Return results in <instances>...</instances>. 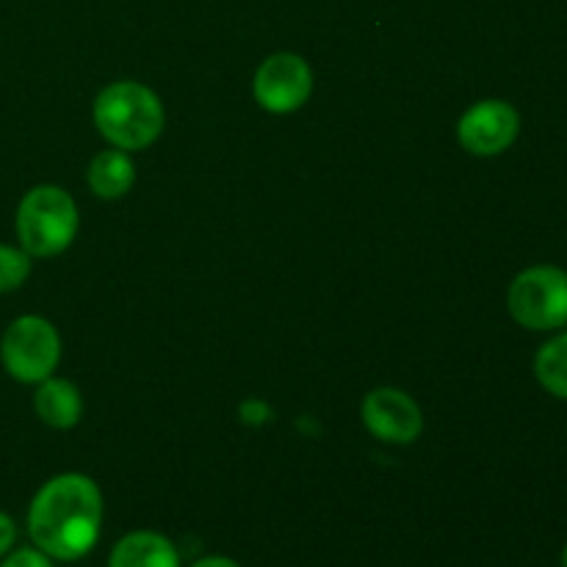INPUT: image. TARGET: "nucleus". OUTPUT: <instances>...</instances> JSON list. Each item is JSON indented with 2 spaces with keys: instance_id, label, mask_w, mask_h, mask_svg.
Listing matches in <instances>:
<instances>
[{
  "instance_id": "nucleus-1",
  "label": "nucleus",
  "mask_w": 567,
  "mask_h": 567,
  "mask_svg": "<svg viewBox=\"0 0 567 567\" xmlns=\"http://www.w3.org/2000/svg\"><path fill=\"white\" fill-rule=\"evenodd\" d=\"M103 496L89 476L64 474L50 480L33 496L28 532L39 551L50 559L75 563L86 557L100 537Z\"/></svg>"
},
{
  "instance_id": "nucleus-2",
  "label": "nucleus",
  "mask_w": 567,
  "mask_h": 567,
  "mask_svg": "<svg viewBox=\"0 0 567 567\" xmlns=\"http://www.w3.org/2000/svg\"><path fill=\"white\" fill-rule=\"evenodd\" d=\"M94 122L114 147L144 150L161 136L164 109L147 86L136 81H120L97 94Z\"/></svg>"
},
{
  "instance_id": "nucleus-3",
  "label": "nucleus",
  "mask_w": 567,
  "mask_h": 567,
  "mask_svg": "<svg viewBox=\"0 0 567 567\" xmlns=\"http://www.w3.org/2000/svg\"><path fill=\"white\" fill-rule=\"evenodd\" d=\"M78 233V208L59 186H37L17 208V236L22 249L37 258L64 252Z\"/></svg>"
},
{
  "instance_id": "nucleus-4",
  "label": "nucleus",
  "mask_w": 567,
  "mask_h": 567,
  "mask_svg": "<svg viewBox=\"0 0 567 567\" xmlns=\"http://www.w3.org/2000/svg\"><path fill=\"white\" fill-rule=\"evenodd\" d=\"M507 305L513 319L526 330H559L567 324V271L559 266L520 271L509 286Z\"/></svg>"
},
{
  "instance_id": "nucleus-5",
  "label": "nucleus",
  "mask_w": 567,
  "mask_h": 567,
  "mask_svg": "<svg viewBox=\"0 0 567 567\" xmlns=\"http://www.w3.org/2000/svg\"><path fill=\"white\" fill-rule=\"evenodd\" d=\"M0 358L17 382H42L59 365L61 338L48 319L20 316L6 327Z\"/></svg>"
},
{
  "instance_id": "nucleus-6",
  "label": "nucleus",
  "mask_w": 567,
  "mask_h": 567,
  "mask_svg": "<svg viewBox=\"0 0 567 567\" xmlns=\"http://www.w3.org/2000/svg\"><path fill=\"white\" fill-rule=\"evenodd\" d=\"M313 89L308 61L293 53H277L260 64L255 72V100L271 114H291Z\"/></svg>"
},
{
  "instance_id": "nucleus-7",
  "label": "nucleus",
  "mask_w": 567,
  "mask_h": 567,
  "mask_svg": "<svg viewBox=\"0 0 567 567\" xmlns=\"http://www.w3.org/2000/svg\"><path fill=\"white\" fill-rule=\"evenodd\" d=\"M520 116L504 100H482L471 105L457 125L460 144L474 155H498L518 138Z\"/></svg>"
},
{
  "instance_id": "nucleus-8",
  "label": "nucleus",
  "mask_w": 567,
  "mask_h": 567,
  "mask_svg": "<svg viewBox=\"0 0 567 567\" xmlns=\"http://www.w3.org/2000/svg\"><path fill=\"white\" fill-rule=\"evenodd\" d=\"M363 424L385 443H413L424 430L421 410L408 393L380 388L363 402Z\"/></svg>"
},
{
  "instance_id": "nucleus-9",
  "label": "nucleus",
  "mask_w": 567,
  "mask_h": 567,
  "mask_svg": "<svg viewBox=\"0 0 567 567\" xmlns=\"http://www.w3.org/2000/svg\"><path fill=\"white\" fill-rule=\"evenodd\" d=\"M109 567H181V557L158 532H131L114 546Z\"/></svg>"
},
{
  "instance_id": "nucleus-10",
  "label": "nucleus",
  "mask_w": 567,
  "mask_h": 567,
  "mask_svg": "<svg viewBox=\"0 0 567 567\" xmlns=\"http://www.w3.org/2000/svg\"><path fill=\"white\" fill-rule=\"evenodd\" d=\"M37 415L53 430H70L81 421V393L66 380H42L37 396H33Z\"/></svg>"
},
{
  "instance_id": "nucleus-11",
  "label": "nucleus",
  "mask_w": 567,
  "mask_h": 567,
  "mask_svg": "<svg viewBox=\"0 0 567 567\" xmlns=\"http://www.w3.org/2000/svg\"><path fill=\"white\" fill-rule=\"evenodd\" d=\"M133 177H136L133 161L120 150H105L89 166V186L103 199H116L131 192Z\"/></svg>"
},
{
  "instance_id": "nucleus-12",
  "label": "nucleus",
  "mask_w": 567,
  "mask_h": 567,
  "mask_svg": "<svg viewBox=\"0 0 567 567\" xmlns=\"http://www.w3.org/2000/svg\"><path fill=\"white\" fill-rule=\"evenodd\" d=\"M535 377L551 396L567 402V332L543 343L535 358Z\"/></svg>"
},
{
  "instance_id": "nucleus-13",
  "label": "nucleus",
  "mask_w": 567,
  "mask_h": 567,
  "mask_svg": "<svg viewBox=\"0 0 567 567\" xmlns=\"http://www.w3.org/2000/svg\"><path fill=\"white\" fill-rule=\"evenodd\" d=\"M31 275V255L25 249L0 244V293L20 288Z\"/></svg>"
},
{
  "instance_id": "nucleus-14",
  "label": "nucleus",
  "mask_w": 567,
  "mask_h": 567,
  "mask_svg": "<svg viewBox=\"0 0 567 567\" xmlns=\"http://www.w3.org/2000/svg\"><path fill=\"white\" fill-rule=\"evenodd\" d=\"M0 567H53L50 557L39 548H20V551L9 554V557L0 563Z\"/></svg>"
},
{
  "instance_id": "nucleus-15",
  "label": "nucleus",
  "mask_w": 567,
  "mask_h": 567,
  "mask_svg": "<svg viewBox=\"0 0 567 567\" xmlns=\"http://www.w3.org/2000/svg\"><path fill=\"white\" fill-rule=\"evenodd\" d=\"M14 537H17L14 520H11L6 513H0V557L9 554V548L14 546Z\"/></svg>"
},
{
  "instance_id": "nucleus-16",
  "label": "nucleus",
  "mask_w": 567,
  "mask_h": 567,
  "mask_svg": "<svg viewBox=\"0 0 567 567\" xmlns=\"http://www.w3.org/2000/svg\"><path fill=\"white\" fill-rule=\"evenodd\" d=\"M192 567H241V565L233 563V559H227V557H205V559H199V563H194Z\"/></svg>"
},
{
  "instance_id": "nucleus-17",
  "label": "nucleus",
  "mask_w": 567,
  "mask_h": 567,
  "mask_svg": "<svg viewBox=\"0 0 567 567\" xmlns=\"http://www.w3.org/2000/svg\"><path fill=\"white\" fill-rule=\"evenodd\" d=\"M559 563H563V567H567V543H565V548H563V559H559Z\"/></svg>"
}]
</instances>
